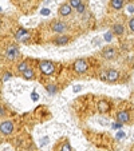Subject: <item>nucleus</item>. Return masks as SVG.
Listing matches in <instances>:
<instances>
[{
    "mask_svg": "<svg viewBox=\"0 0 134 151\" xmlns=\"http://www.w3.org/2000/svg\"><path fill=\"white\" fill-rule=\"evenodd\" d=\"M39 68H40V71L44 75H51V74H54V71H55L54 63L48 62V60H42L40 63H39Z\"/></svg>",
    "mask_w": 134,
    "mask_h": 151,
    "instance_id": "1",
    "label": "nucleus"
},
{
    "mask_svg": "<svg viewBox=\"0 0 134 151\" xmlns=\"http://www.w3.org/2000/svg\"><path fill=\"white\" fill-rule=\"evenodd\" d=\"M5 56H7V59H10V60H15L19 56L18 47L16 46H8L7 47V50H5Z\"/></svg>",
    "mask_w": 134,
    "mask_h": 151,
    "instance_id": "2",
    "label": "nucleus"
},
{
    "mask_svg": "<svg viewBox=\"0 0 134 151\" xmlns=\"http://www.w3.org/2000/svg\"><path fill=\"white\" fill-rule=\"evenodd\" d=\"M87 68H89V64H87V62H86L84 59H78V60L74 63V70L76 71L78 74L84 72Z\"/></svg>",
    "mask_w": 134,
    "mask_h": 151,
    "instance_id": "3",
    "label": "nucleus"
},
{
    "mask_svg": "<svg viewBox=\"0 0 134 151\" xmlns=\"http://www.w3.org/2000/svg\"><path fill=\"white\" fill-rule=\"evenodd\" d=\"M0 130H2V134L3 135H10L13 131V124H12V122H10V120L3 122L2 126H0Z\"/></svg>",
    "mask_w": 134,
    "mask_h": 151,
    "instance_id": "4",
    "label": "nucleus"
},
{
    "mask_svg": "<svg viewBox=\"0 0 134 151\" xmlns=\"http://www.w3.org/2000/svg\"><path fill=\"white\" fill-rule=\"evenodd\" d=\"M51 29L57 34H63L66 31V26H65V23H62V21H55V23H52Z\"/></svg>",
    "mask_w": 134,
    "mask_h": 151,
    "instance_id": "5",
    "label": "nucleus"
},
{
    "mask_svg": "<svg viewBox=\"0 0 134 151\" xmlns=\"http://www.w3.org/2000/svg\"><path fill=\"white\" fill-rule=\"evenodd\" d=\"M129 119H130V116H129V112L128 111H118L117 112V120L118 122H121V123H128L129 122Z\"/></svg>",
    "mask_w": 134,
    "mask_h": 151,
    "instance_id": "6",
    "label": "nucleus"
},
{
    "mask_svg": "<svg viewBox=\"0 0 134 151\" xmlns=\"http://www.w3.org/2000/svg\"><path fill=\"white\" fill-rule=\"evenodd\" d=\"M102 55H103V58L110 60V59H113L115 56V50L113 48V47H107V48L103 50V52H102Z\"/></svg>",
    "mask_w": 134,
    "mask_h": 151,
    "instance_id": "7",
    "label": "nucleus"
},
{
    "mask_svg": "<svg viewBox=\"0 0 134 151\" xmlns=\"http://www.w3.org/2000/svg\"><path fill=\"white\" fill-rule=\"evenodd\" d=\"M71 10H73V7L70 4H62L59 7V13L62 15V16H67V15L71 13Z\"/></svg>",
    "mask_w": 134,
    "mask_h": 151,
    "instance_id": "8",
    "label": "nucleus"
},
{
    "mask_svg": "<svg viewBox=\"0 0 134 151\" xmlns=\"http://www.w3.org/2000/svg\"><path fill=\"white\" fill-rule=\"evenodd\" d=\"M119 78V74L115 70H109L107 71V82H115Z\"/></svg>",
    "mask_w": 134,
    "mask_h": 151,
    "instance_id": "9",
    "label": "nucleus"
},
{
    "mask_svg": "<svg viewBox=\"0 0 134 151\" xmlns=\"http://www.w3.org/2000/svg\"><path fill=\"white\" fill-rule=\"evenodd\" d=\"M68 42H70V37L68 36H59L58 39H55V40H54V43L57 44V46H65Z\"/></svg>",
    "mask_w": 134,
    "mask_h": 151,
    "instance_id": "10",
    "label": "nucleus"
},
{
    "mask_svg": "<svg viewBox=\"0 0 134 151\" xmlns=\"http://www.w3.org/2000/svg\"><path fill=\"white\" fill-rule=\"evenodd\" d=\"M98 108H99V111H102V112H106V111H109V108H110V104L106 100H101L98 103Z\"/></svg>",
    "mask_w": 134,
    "mask_h": 151,
    "instance_id": "11",
    "label": "nucleus"
},
{
    "mask_svg": "<svg viewBox=\"0 0 134 151\" xmlns=\"http://www.w3.org/2000/svg\"><path fill=\"white\" fill-rule=\"evenodd\" d=\"M113 31H114V34H115V35H122V34H125V28H123V26H122V24H119V23L114 24Z\"/></svg>",
    "mask_w": 134,
    "mask_h": 151,
    "instance_id": "12",
    "label": "nucleus"
},
{
    "mask_svg": "<svg viewBox=\"0 0 134 151\" xmlns=\"http://www.w3.org/2000/svg\"><path fill=\"white\" fill-rule=\"evenodd\" d=\"M111 2V7L114 10H121L123 7V0H110Z\"/></svg>",
    "mask_w": 134,
    "mask_h": 151,
    "instance_id": "13",
    "label": "nucleus"
},
{
    "mask_svg": "<svg viewBox=\"0 0 134 151\" xmlns=\"http://www.w3.org/2000/svg\"><path fill=\"white\" fill-rule=\"evenodd\" d=\"M23 75V78H26V79H34V76H35V72L31 68H28L27 71H24V72L22 74Z\"/></svg>",
    "mask_w": 134,
    "mask_h": 151,
    "instance_id": "14",
    "label": "nucleus"
},
{
    "mask_svg": "<svg viewBox=\"0 0 134 151\" xmlns=\"http://www.w3.org/2000/svg\"><path fill=\"white\" fill-rule=\"evenodd\" d=\"M28 68H30V67H28V64H27V63H26V62H22V63H20V64L18 66V70L20 71V72H22V74H23V72H24V71H27Z\"/></svg>",
    "mask_w": 134,
    "mask_h": 151,
    "instance_id": "15",
    "label": "nucleus"
},
{
    "mask_svg": "<svg viewBox=\"0 0 134 151\" xmlns=\"http://www.w3.org/2000/svg\"><path fill=\"white\" fill-rule=\"evenodd\" d=\"M23 35H27V31H26V29H23V28H20V29L16 31V34H15V37H16V39H20Z\"/></svg>",
    "mask_w": 134,
    "mask_h": 151,
    "instance_id": "16",
    "label": "nucleus"
},
{
    "mask_svg": "<svg viewBox=\"0 0 134 151\" xmlns=\"http://www.w3.org/2000/svg\"><path fill=\"white\" fill-rule=\"evenodd\" d=\"M82 4V0H70V5L74 7V8H78Z\"/></svg>",
    "mask_w": 134,
    "mask_h": 151,
    "instance_id": "17",
    "label": "nucleus"
},
{
    "mask_svg": "<svg viewBox=\"0 0 134 151\" xmlns=\"http://www.w3.org/2000/svg\"><path fill=\"white\" fill-rule=\"evenodd\" d=\"M60 151H71V146H70V143L68 142L63 143L62 147H60Z\"/></svg>",
    "mask_w": 134,
    "mask_h": 151,
    "instance_id": "18",
    "label": "nucleus"
},
{
    "mask_svg": "<svg viewBox=\"0 0 134 151\" xmlns=\"http://www.w3.org/2000/svg\"><path fill=\"white\" fill-rule=\"evenodd\" d=\"M47 91H48L50 94H55V92H57V87L50 84V86H47Z\"/></svg>",
    "mask_w": 134,
    "mask_h": 151,
    "instance_id": "19",
    "label": "nucleus"
},
{
    "mask_svg": "<svg viewBox=\"0 0 134 151\" xmlns=\"http://www.w3.org/2000/svg\"><path fill=\"white\" fill-rule=\"evenodd\" d=\"M125 137H126V134H125L122 130H119V131L117 132V135H115V138H117V139H122V138H125Z\"/></svg>",
    "mask_w": 134,
    "mask_h": 151,
    "instance_id": "20",
    "label": "nucleus"
},
{
    "mask_svg": "<svg viewBox=\"0 0 134 151\" xmlns=\"http://www.w3.org/2000/svg\"><path fill=\"white\" fill-rule=\"evenodd\" d=\"M122 124H123V123H121V122H118V123H113V124H111V127H113V129H114V130H119V129H121V127H122Z\"/></svg>",
    "mask_w": 134,
    "mask_h": 151,
    "instance_id": "21",
    "label": "nucleus"
},
{
    "mask_svg": "<svg viewBox=\"0 0 134 151\" xmlns=\"http://www.w3.org/2000/svg\"><path fill=\"white\" fill-rule=\"evenodd\" d=\"M50 12H51V11H50L48 8H43V10L40 11V13L43 15V16H48V15H50Z\"/></svg>",
    "mask_w": 134,
    "mask_h": 151,
    "instance_id": "22",
    "label": "nucleus"
},
{
    "mask_svg": "<svg viewBox=\"0 0 134 151\" xmlns=\"http://www.w3.org/2000/svg\"><path fill=\"white\" fill-rule=\"evenodd\" d=\"M84 8H86V7H84V4H81V5L76 8V11L79 12V13H83V12H84Z\"/></svg>",
    "mask_w": 134,
    "mask_h": 151,
    "instance_id": "23",
    "label": "nucleus"
},
{
    "mask_svg": "<svg viewBox=\"0 0 134 151\" xmlns=\"http://www.w3.org/2000/svg\"><path fill=\"white\" fill-rule=\"evenodd\" d=\"M11 76H12V75H11V72H5V74L3 75V80H4V82H7Z\"/></svg>",
    "mask_w": 134,
    "mask_h": 151,
    "instance_id": "24",
    "label": "nucleus"
},
{
    "mask_svg": "<svg viewBox=\"0 0 134 151\" xmlns=\"http://www.w3.org/2000/svg\"><path fill=\"white\" fill-rule=\"evenodd\" d=\"M105 40L106 42H111V34H110V32L105 34Z\"/></svg>",
    "mask_w": 134,
    "mask_h": 151,
    "instance_id": "25",
    "label": "nucleus"
},
{
    "mask_svg": "<svg viewBox=\"0 0 134 151\" xmlns=\"http://www.w3.org/2000/svg\"><path fill=\"white\" fill-rule=\"evenodd\" d=\"M128 12L129 13H134V5L133 4H129L128 5Z\"/></svg>",
    "mask_w": 134,
    "mask_h": 151,
    "instance_id": "26",
    "label": "nucleus"
},
{
    "mask_svg": "<svg viewBox=\"0 0 134 151\" xmlns=\"http://www.w3.org/2000/svg\"><path fill=\"white\" fill-rule=\"evenodd\" d=\"M129 27H130V29L134 32V18L133 19H130V21H129Z\"/></svg>",
    "mask_w": 134,
    "mask_h": 151,
    "instance_id": "27",
    "label": "nucleus"
},
{
    "mask_svg": "<svg viewBox=\"0 0 134 151\" xmlns=\"http://www.w3.org/2000/svg\"><path fill=\"white\" fill-rule=\"evenodd\" d=\"M31 98H32V100H34V102H36V100L39 99V95H38L36 92H32V94H31Z\"/></svg>",
    "mask_w": 134,
    "mask_h": 151,
    "instance_id": "28",
    "label": "nucleus"
},
{
    "mask_svg": "<svg viewBox=\"0 0 134 151\" xmlns=\"http://www.w3.org/2000/svg\"><path fill=\"white\" fill-rule=\"evenodd\" d=\"M50 139H48V137H44L43 139H42V142H40V146H44V145H47V142H48Z\"/></svg>",
    "mask_w": 134,
    "mask_h": 151,
    "instance_id": "29",
    "label": "nucleus"
},
{
    "mask_svg": "<svg viewBox=\"0 0 134 151\" xmlns=\"http://www.w3.org/2000/svg\"><path fill=\"white\" fill-rule=\"evenodd\" d=\"M82 90V86H79V84H78V86H74V92H79Z\"/></svg>",
    "mask_w": 134,
    "mask_h": 151,
    "instance_id": "30",
    "label": "nucleus"
},
{
    "mask_svg": "<svg viewBox=\"0 0 134 151\" xmlns=\"http://www.w3.org/2000/svg\"><path fill=\"white\" fill-rule=\"evenodd\" d=\"M3 151H5V150H3Z\"/></svg>",
    "mask_w": 134,
    "mask_h": 151,
    "instance_id": "31",
    "label": "nucleus"
},
{
    "mask_svg": "<svg viewBox=\"0 0 134 151\" xmlns=\"http://www.w3.org/2000/svg\"><path fill=\"white\" fill-rule=\"evenodd\" d=\"M133 151H134V148H133Z\"/></svg>",
    "mask_w": 134,
    "mask_h": 151,
    "instance_id": "32",
    "label": "nucleus"
}]
</instances>
